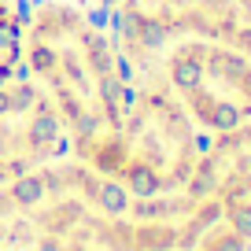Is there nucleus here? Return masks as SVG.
<instances>
[{"label": "nucleus", "instance_id": "obj_6", "mask_svg": "<svg viewBox=\"0 0 251 251\" xmlns=\"http://www.w3.org/2000/svg\"><path fill=\"white\" fill-rule=\"evenodd\" d=\"M67 155L59 126L23 78L0 89V188Z\"/></svg>", "mask_w": 251, "mask_h": 251}, {"label": "nucleus", "instance_id": "obj_7", "mask_svg": "<svg viewBox=\"0 0 251 251\" xmlns=\"http://www.w3.org/2000/svg\"><path fill=\"white\" fill-rule=\"evenodd\" d=\"M185 188L211 200L240 233H251V118L203 144Z\"/></svg>", "mask_w": 251, "mask_h": 251}, {"label": "nucleus", "instance_id": "obj_2", "mask_svg": "<svg viewBox=\"0 0 251 251\" xmlns=\"http://www.w3.org/2000/svg\"><path fill=\"white\" fill-rule=\"evenodd\" d=\"M23 81L55 118L67 159L100 170L133 96V74L115 30L71 0L26 11Z\"/></svg>", "mask_w": 251, "mask_h": 251}, {"label": "nucleus", "instance_id": "obj_5", "mask_svg": "<svg viewBox=\"0 0 251 251\" xmlns=\"http://www.w3.org/2000/svg\"><path fill=\"white\" fill-rule=\"evenodd\" d=\"M115 37L122 52L207 41L251 59V0H115Z\"/></svg>", "mask_w": 251, "mask_h": 251}, {"label": "nucleus", "instance_id": "obj_1", "mask_svg": "<svg viewBox=\"0 0 251 251\" xmlns=\"http://www.w3.org/2000/svg\"><path fill=\"white\" fill-rule=\"evenodd\" d=\"M41 251H240L244 233L196 192L129 196L74 159L23 177Z\"/></svg>", "mask_w": 251, "mask_h": 251}, {"label": "nucleus", "instance_id": "obj_8", "mask_svg": "<svg viewBox=\"0 0 251 251\" xmlns=\"http://www.w3.org/2000/svg\"><path fill=\"white\" fill-rule=\"evenodd\" d=\"M26 11L19 0H0V89L23 78Z\"/></svg>", "mask_w": 251, "mask_h": 251}, {"label": "nucleus", "instance_id": "obj_4", "mask_svg": "<svg viewBox=\"0 0 251 251\" xmlns=\"http://www.w3.org/2000/svg\"><path fill=\"white\" fill-rule=\"evenodd\" d=\"M203 151V133L155 85L133 81L118 137L96 174L129 196H170L192 177Z\"/></svg>", "mask_w": 251, "mask_h": 251}, {"label": "nucleus", "instance_id": "obj_3", "mask_svg": "<svg viewBox=\"0 0 251 251\" xmlns=\"http://www.w3.org/2000/svg\"><path fill=\"white\" fill-rule=\"evenodd\" d=\"M133 81L166 93L200 133H226L251 118V59L207 41H166V45L122 52Z\"/></svg>", "mask_w": 251, "mask_h": 251}]
</instances>
